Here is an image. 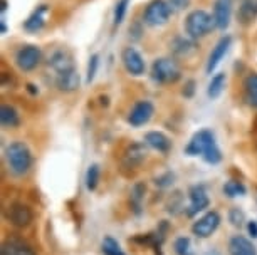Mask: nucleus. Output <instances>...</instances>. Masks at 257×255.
<instances>
[{"instance_id": "obj_1", "label": "nucleus", "mask_w": 257, "mask_h": 255, "mask_svg": "<svg viewBox=\"0 0 257 255\" xmlns=\"http://www.w3.org/2000/svg\"><path fill=\"white\" fill-rule=\"evenodd\" d=\"M185 153L188 156L202 155L203 160L210 163V165H217V163L222 161V153L217 146L215 136H213L210 129H202V131L193 134L188 146L185 148Z\"/></svg>"}, {"instance_id": "obj_2", "label": "nucleus", "mask_w": 257, "mask_h": 255, "mask_svg": "<svg viewBox=\"0 0 257 255\" xmlns=\"http://www.w3.org/2000/svg\"><path fill=\"white\" fill-rule=\"evenodd\" d=\"M6 160L7 165L11 168V171L14 175H26L31 170L32 165V155L31 150L27 148V144H24L22 141H14L7 146L6 150Z\"/></svg>"}, {"instance_id": "obj_3", "label": "nucleus", "mask_w": 257, "mask_h": 255, "mask_svg": "<svg viewBox=\"0 0 257 255\" xmlns=\"http://www.w3.org/2000/svg\"><path fill=\"white\" fill-rule=\"evenodd\" d=\"M213 27H215L213 17L205 11H193L185 19V31L190 36V39L205 37Z\"/></svg>"}, {"instance_id": "obj_4", "label": "nucleus", "mask_w": 257, "mask_h": 255, "mask_svg": "<svg viewBox=\"0 0 257 255\" xmlns=\"http://www.w3.org/2000/svg\"><path fill=\"white\" fill-rule=\"evenodd\" d=\"M180 67H178L177 61H173L172 57H160L152 66V78L158 84L177 83L180 79Z\"/></svg>"}, {"instance_id": "obj_5", "label": "nucleus", "mask_w": 257, "mask_h": 255, "mask_svg": "<svg viewBox=\"0 0 257 255\" xmlns=\"http://www.w3.org/2000/svg\"><path fill=\"white\" fill-rule=\"evenodd\" d=\"M172 9L168 7L167 0H153L150 2L143 12V21L150 27H160L168 22L172 16Z\"/></svg>"}, {"instance_id": "obj_6", "label": "nucleus", "mask_w": 257, "mask_h": 255, "mask_svg": "<svg viewBox=\"0 0 257 255\" xmlns=\"http://www.w3.org/2000/svg\"><path fill=\"white\" fill-rule=\"evenodd\" d=\"M42 61V52L37 46H24L17 51L16 62L21 71H32L41 64Z\"/></svg>"}, {"instance_id": "obj_7", "label": "nucleus", "mask_w": 257, "mask_h": 255, "mask_svg": "<svg viewBox=\"0 0 257 255\" xmlns=\"http://www.w3.org/2000/svg\"><path fill=\"white\" fill-rule=\"evenodd\" d=\"M219 223H220V215L217 213V211H208V213H205L202 218H198L197 222L192 225V232L193 235H197V237L207 238L215 232Z\"/></svg>"}, {"instance_id": "obj_8", "label": "nucleus", "mask_w": 257, "mask_h": 255, "mask_svg": "<svg viewBox=\"0 0 257 255\" xmlns=\"http://www.w3.org/2000/svg\"><path fill=\"white\" fill-rule=\"evenodd\" d=\"M121 61H123L124 69L128 71L132 76L145 74L147 66H145L143 57L137 49H133V47H126V49H123V52H121Z\"/></svg>"}, {"instance_id": "obj_9", "label": "nucleus", "mask_w": 257, "mask_h": 255, "mask_svg": "<svg viewBox=\"0 0 257 255\" xmlns=\"http://www.w3.org/2000/svg\"><path fill=\"white\" fill-rule=\"evenodd\" d=\"M153 113H155V106L150 103V101H138V103L133 106L132 113H130L128 123L135 128H140L152 119Z\"/></svg>"}, {"instance_id": "obj_10", "label": "nucleus", "mask_w": 257, "mask_h": 255, "mask_svg": "<svg viewBox=\"0 0 257 255\" xmlns=\"http://www.w3.org/2000/svg\"><path fill=\"white\" fill-rule=\"evenodd\" d=\"M7 218H9V222L14 225V227L24 228V227H27V225L32 222L34 215H32V210L29 208L27 205L19 203V201H17V203H12L11 206H9Z\"/></svg>"}, {"instance_id": "obj_11", "label": "nucleus", "mask_w": 257, "mask_h": 255, "mask_svg": "<svg viewBox=\"0 0 257 255\" xmlns=\"http://www.w3.org/2000/svg\"><path fill=\"white\" fill-rule=\"evenodd\" d=\"M232 9H234V0H215L213 4V24L217 29L225 31L230 24Z\"/></svg>"}, {"instance_id": "obj_12", "label": "nucleus", "mask_w": 257, "mask_h": 255, "mask_svg": "<svg viewBox=\"0 0 257 255\" xmlns=\"http://www.w3.org/2000/svg\"><path fill=\"white\" fill-rule=\"evenodd\" d=\"M232 44V37L230 36H224L222 39L217 42L215 47L212 49L210 56H208V61H207V74H212L215 71V67L220 64V61L224 59V56L227 54L229 47Z\"/></svg>"}, {"instance_id": "obj_13", "label": "nucleus", "mask_w": 257, "mask_h": 255, "mask_svg": "<svg viewBox=\"0 0 257 255\" xmlns=\"http://www.w3.org/2000/svg\"><path fill=\"white\" fill-rule=\"evenodd\" d=\"M2 255H36L34 248L29 245L26 240L19 237H9L6 242L2 243Z\"/></svg>"}, {"instance_id": "obj_14", "label": "nucleus", "mask_w": 257, "mask_h": 255, "mask_svg": "<svg viewBox=\"0 0 257 255\" xmlns=\"http://www.w3.org/2000/svg\"><path fill=\"white\" fill-rule=\"evenodd\" d=\"M210 200H208V195L205 188L202 185H197V186H192L190 188V208H188V216H193L198 211L205 210Z\"/></svg>"}, {"instance_id": "obj_15", "label": "nucleus", "mask_w": 257, "mask_h": 255, "mask_svg": "<svg viewBox=\"0 0 257 255\" xmlns=\"http://www.w3.org/2000/svg\"><path fill=\"white\" fill-rule=\"evenodd\" d=\"M147 158V148L142 143H133L132 146H128V150L123 155V166L124 168H137L143 163V160Z\"/></svg>"}, {"instance_id": "obj_16", "label": "nucleus", "mask_w": 257, "mask_h": 255, "mask_svg": "<svg viewBox=\"0 0 257 255\" xmlns=\"http://www.w3.org/2000/svg\"><path fill=\"white\" fill-rule=\"evenodd\" d=\"M47 64L56 72V76L62 74V72H66V71L74 69V61H72L69 52H66V51H56L54 54L49 57Z\"/></svg>"}, {"instance_id": "obj_17", "label": "nucleus", "mask_w": 257, "mask_h": 255, "mask_svg": "<svg viewBox=\"0 0 257 255\" xmlns=\"http://www.w3.org/2000/svg\"><path fill=\"white\" fill-rule=\"evenodd\" d=\"M79 84H81V79H79V74H77L76 67L56 76V86L61 91H64V93H72V91L79 89Z\"/></svg>"}, {"instance_id": "obj_18", "label": "nucleus", "mask_w": 257, "mask_h": 255, "mask_svg": "<svg viewBox=\"0 0 257 255\" xmlns=\"http://www.w3.org/2000/svg\"><path fill=\"white\" fill-rule=\"evenodd\" d=\"M229 253L230 255H257L255 247L252 245L249 238L242 237V235H235L229 242Z\"/></svg>"}, {"instance_id": "obj_19", "label": "nucleus", "mask_w": 257, "mask_h": 255, "mask_svg": "<svg viewBox=\"0 0 257 255\" xmlns=\"http://www.w3.org/2000/svg\"><path fill=\"white\" fill-rule=\"evenodd\" d=\"M46 14H47V6H39L34 11L26 22H24V29L27 32H39L42 27L46 26Z\"/></svg>"}, {"instance_id": "obj_20", "label": "nucleus", "mask_w": 257, "mask_h": 255, "mask_svg": "<svg viewBox=\"0 0 257 255\" xmlns=\"http://www.w3.org/2000/svg\"><path fill=\"white\" fill-rule=\"evenodd\" d=\"M145 141H147L148 146H152L153 150L167 153L170 148H172V141L168 139V136H165L163 133L160 131H150L145 134Z\"/></svg>"}, {"instance_id": "obj_21", "label": "nucleus", "mask_w": 257, "mask_h": 255, "mask_svg": "<svg viewBox=\"0 0 257 255\" xmlns=\"http://www.w3.org/2000/svg\"><path fill=\"white\" fill-rule=\"evenodd\" d=\"M237 17L244 26L254 22V19L257 17V0H240Z\"/></svg>"}, {"instance_id": "obj_22", "label": "nucleus", "mask_w": 257, "mask_h": 255, "mask_svg": "<svg viewBox=\"0 0 257 255\" xmlns=\"http://www.w3.org/2000/svg\"><path fill=\"white\" fill-rule=\"evenodd\" d=\"M0 123L4 128H17L21 124V118H19L17 109L11 104H2L0 108Z\"/></svg>"}, {"instance_id": "obj_23", "label": "nucleus", "mask_w": 257, "mask_h": 255, "mask_svg": "<svg viewBox=\"0 0 257 255\" xmlns=\"http://www.w3.org/2000/svg\"><path fill=\"white\" fill-rule=\"evenodd\" d=\"M244 93L247 104L257 108V74H250L244 83Z\"/></svg>"}, {"instance_id": "obj_24", "label": "nucleus", "mask_w": 257, "mask_h": 255, "mask_svg": "<svg viewBox=\"0 0 257 255\" xmlns=\"http://www.w3.org/2000/svg\"><path fill=\"white\" fill-rule=\"evenodd\" d=\"M225 74L224 72H219V74H215L212 78V81L208 83V89H207V94H208V98H212V99H217L219 96L222 94V91H224L225 88Z\"/></svg>"}, {"instance_id": "obj_25", "label": "nucleus", "mask_w": 257, "mask_h": 255, "mask_svg": "<svg viewBox=\"0 0 257 255\" xmlns=\"http://www.w3.org/2000/svg\"><path fill=\"white\" fill-rule=\"evenodd\" d=\"M195 49H197L195 42L190 39H185V37H177V39L172 42V51L175 52L177 56H188Z\"/></svg>"}, {"instance_id": "obj_26", "label": "nucleus", "mask_w": 257, "mask_h": 255, "mask_svg": "<svg viewBox=\"0 0 257 255\" xmlns=\"http://www.w3.org/2000/svg\"><path fill=\"white\" fill-rule=\"evenodd\" d=\"M245 186L240 183V181H235V180H230L227 181L224 185V193L227 196H230V198H235V196H242L245 195Z\"/></svg>"}, {"instance_id": "obj_27", "label": "nucleus", "mask_w": 257, "mask_h": 255, "mask_svg": "<svg viewBox=\"0 0 257 255\" xmlns=\"http://www.w3.org/2000/svg\"><path fill=\"white\" fill-rule=\"evenodd\" d=\"M98 181H99V166L93 163V165H89L88 173H86V186H88V190L91 191L96 190Z\"/></svg>"}, {"instance_id": "obj_28", "label": "nucleus", "mask_w": 257, "mask_h": 255, "mask_svg": "<svg viewBox=\"0 0 257 255\" xmlns=\"http://www.w3.org/2000/svg\"><path fill=\"white\" fill-rule=\"evenodd\" d=\"M104 255H124V252L121 250L119 243L116 242L113 237H106L103 240V247H101Z\"/></svg>"}, {"instance_id": "obj_29", "label": "nucleus", "mask_w": 257, "mask_h": 255, "mask_svg": "<svg viewBox=\"0 0 257 255\" xmlns=\"http://www.w3.org/2000/svg\"><path fill=\"white\" fill-rule=\"evenodd\" d=\"M145 191H147V188H145L143 183H137L132 190V203L137 213H140V208H142V200H143Z\"/></svg>"}, {"instance_id": "obj_30", "label": "nucleus", "mask_w": 257, "mask_h": 255, "mask_svg": "<svg viewBox=\"0 0 257 255\" xmlns=\"http://www.w3.org/2000/svg\"><path fill=\"white\" fill-rule=\"evenodd\" d=\"M128 6H130V0H119V2L116 4V7H114V16H113L114 26H119V24L124 21L126 11H128Z\"/></svg>"}, {"instance_id": "obj_31", "label": "nucleus", "mask_w": 257, "mask_h": 255, "mask_svg": "<svg viewBox=\"0 0 257 255\" xmlns=\"http://www.w3.org/2000/svg\"><path fill=\"white\" fill-rule=\"evenodd\" d=\"M175 252L178 255H193L192 248H190V238L187 237H180L175 240Z\"/></svg>"}, {"instance_id": "obj_32", "label": "nucleus", "mask_w": 257, "mask_h": 255, "mask_svg": "<svg viewBox=\"0 0 257 255\" xmlns=\"http://www.w3.org/2000/svg\"><path fill=\"white\" fill-rule=\"evenodd\" d=\"M98 66H99V56L98 54H93L89 57V64H88V74H86V83L91 84L98 72Z\"/></svg>"}, {"instance_id": "obj_33", "label": "nucleus", "mask_w": 257, "mask_h": 255, "mask_svg": "<svg viewBox=\"0 0 257 255\" xmlns=\"http://www.w3.org/2000/svg\"><path fill=\"white\" fill-rule=\"evenodd\" d=\"M167 4L172 12H182L190 6V0H167Z\"/></svg>"}, {"instance_id": "obj_34", "label": "nucleus", "mask_w": 257, "mask_h": 255, "mask_svg": "<svg viewBox=\"0 0 257 255\" xmlns=\"http://www.w3.org/2000/svg\"><path fill=\"white\" fill-rule=\"evenodd\" d=\"M229 220L235 227H242V223H244V213L239 208H232L229 213Z\"/></svg>"}, {"instance_id": "obj_35", "label": "nucleus", "mask_w": 257, "mask_h": 255, "mask_svg": "<svg viewBox=\"0 0 257 255\" xmlns=\"http://www.w3.org/2000/svg\"><path fill=\"white\" fill-rule=\"evenodd\" d=\"M155 183H157L158 186H162V188H165V186L172 185L173 183V173L167 171L163 176H158L157 180H155Z\"/></svg>"}, {"instance_id": "obj_36", "label": "nucleus", "mask_w": 257, "mask_h": 255, "mask_svg": "<svg viewBox=\"0 0 257 255\" xmlns=\"http://www.w3.org/2000/svg\"><path fill=\"white\" fill-rule=\"evenodd\" d=\"M193 91H195V83H193V81H188V83H187V88L183 89V94H185L187 98H190V96L193 94Z\"/></svg>"}, {"instance_id": "obj_37", "label": "nucleus", "mask_w": 257, "mask_h": 255, "mask_svg": "<svg viewBox=\"0 0 257 255\" xmlns=\"http://www.w3.org/2000/svg\"><path fill=\"white\" fill-rule=\"evenodd\" d=\"M247 228H249V233L252 238H257V222H249L247 225Z\"/></svg>"}, {"instance_id": "obj_38", "label": "nucleus", "mask_w": 257, "mask_h": 255, "mask_svg": "<svg viewBox=\"0 0 257 255\" xmlns=\"http://www.w3.org/2000/svg\"><path fill=\"white\" fill-rule=\"evenodd\" d=\"M0 24H2V34H6L7 32V24H6V21L2 19V22H0Z\"/></svg>"}, {"instance_id": "obj_39", "label": "nucleus", "mask_w": 257, "mask_h": 255, "mask_svg": "<svg viewBox=\"0 0 257 255\" xmlns=\"http://www.w3.org/2000/svg\"><path fill=\"white\" fill-rule=\"evenodd\" d=\"M7 11V0H2V12Z\"/></svg>"}]
</instances>
